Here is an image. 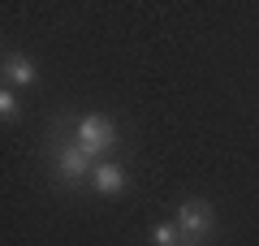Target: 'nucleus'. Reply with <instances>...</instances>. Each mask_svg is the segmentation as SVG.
Wrapping results in <instances>:
<instances>
[{
    "mask_svg": "<svg viewBox=\"0 0 259 246\" xmlns=\"http://www.w3.org/2000/svg\"><path fill=\"white\" fill-rule=\"evenodd\" d=\"M112 143H117V130H112V121L108 117H82L78 121V147H82L87 155H104V151H112Z\"/></svg>",
    "mask_w": 259,
    "mask_h": 246,
    "instance_id": "nucleus-1",
    "label": "nucleus"
},
{
    "mask_svg": "<svg viewBox=\"0 0 259 246\" xmlns=\"http://www.w3.org/2000/svg\"><path fill=\"white\" fill-rule=\"evenodd\" d=\"M182 246H194V242H182Z\"/></svg>",
    "mask_w": 259,
    "mask_h": 246,
    "instance_id": "nucleus-8",
    "label": "nucleus"
},
{
    "mask_svg": "<svg viewBox=\"0 0 259 246\" xmlns=\"http://www.w3.org/2000/svg\"><path fill=\"white\" fill-rule=\"evenodd\" d=\"M5 78L18 82V87H26V82H35V65H30L22 52H9L5 56Z\"/></svg>",
    "mask_w": 259,
    "mask_h": 246,
    "instance_id": "nucleus-5",
    "label": "nucleus"
},
{
    "mask_svg": "<svg viewBox=\"0 0 259 246\" xmlns=\"http://www.w3.org/2000/svg\"><path fill=\"white\" fill-rule=\"evenodd\" d=\"M173 225L182 229V237H203L212 229V212H207V203H182Z\"/></svg>",
    "mask_w": 259,
    "mask_h": 246,
    "instance_id": "nucleus-2",
    "label": "nucleus"
},
{
    "mask_svg": "<svg viewBox=\"0 0 259 246\" xmlns=\"http://www.w3.org/2000/svg\"><path fill=\"white\" fill-rule=\"evenodd\" d=\"M151 237H156V246H177L182 229H177V225H156V233H151Z\"/></svg>",
    "mask_w": 259,
    "mask_h": 246,
    "instance_id": "nucleus-6",
    "label": "nucleus"
},
{
    "mask_svg": "<svg viewBox=\"0 0 259 246\" xmlns=\"http://www.w3.org/2000/svg\"><path fill=\"white\" fill-rule=\"evenodd\" d=\"M87 169H91V155H87L78 143L61 151V177H65V182H78V177H82Z\"/></svg>",
    "mask_w": 259,
    "mask_h": 246,
    "instance_id": "nucleus-4",
    "label": "nucleus"
},
{
    "mask_svg": "<svg viewBox=\"0 0 259 246\" xmlns=\"http://www.w3.org/2000/svg\"><path fill=\"white\" fill-rule=\"evenodd\" d=\"M91 182H95V190H100V194H112V199L125 190V173H121V164H95V169H91Z\"/></svg>",
    "mask_w": 259,
    "mask_h": 246,
    "instance_id": "nucleus-3",
    "label": "nucleus"
},
{
    "mask_svg": "<svg viewBox=\"0 0 259 246\" xmlns=\"http://www.w3.org/2000/svg\"><path fill=\"white\" fill-rule=\"evenodd\" d=\"M0 117H5V121H13V117H18V95H13L9 87L0 91Z\"/></svg>",
    "mask_w": 259,
    "mask_h": 246,
    "instance_id": "nucleus-7",
    "label": "nucleus"
}]
</instances>
